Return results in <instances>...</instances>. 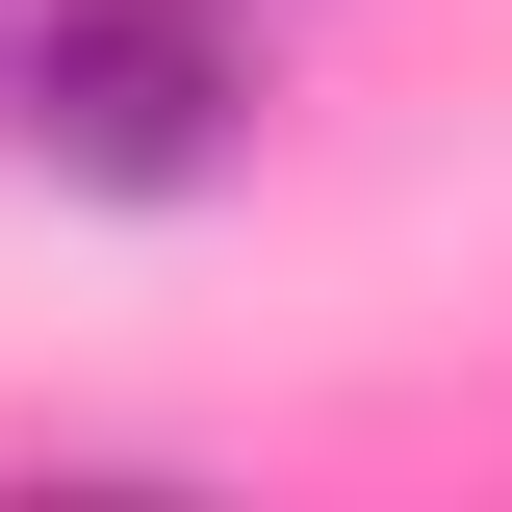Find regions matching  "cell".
<instances>
[{
  "label": "cell",
  "mask_w": 512,
  "mask_h": 512,
  "mask_svg": "<svg viewBox=\"0 0 512 512\" xmlns=\"http://www.w3.org/2000/svg\"><path fill=\"white\" fill-rule=\"evenodd\" d=\"M0 154L77 205H205L256 154V26L231 0H26L0 26Z\"/></svg>",
  "instance_id": "obj_1"
}]
</instances>
